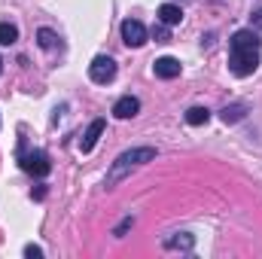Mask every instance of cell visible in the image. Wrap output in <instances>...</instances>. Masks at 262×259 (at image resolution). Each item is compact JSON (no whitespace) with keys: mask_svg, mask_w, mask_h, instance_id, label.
<instances>
[{"mask_svg":"<svg viewBox=\"0 0 262 259\" xmlns=\"http://www.w3.org/2000/svg\"><path fill=\"white\" fill-rule=\"evenodd\" d=\"M262 40L256 31H238L229 43V70L235 76H250L259 67Z\"/></svg>","mask_w":262,"mask_h":259,"instance_id":"obj_1","label":"cell"},{"mask_svg":"<svg viewBox=\"0 0 262 259\" xmlns=\"http://www.w3.org/2000/svg\"><path fill=\"white\" fill-rule=\"evenodd\" d=\"M156 159V149L152 146H134L128 153H122L113 165H110V174H107V189H113L125 174H128L131 168H137V165H146V162H152Z\"/></svg>","mask_w":262,"mask_h":259,"instance_id":"obj_2","label":"cell"},{"mask_svg":"<svg viewBox=\"0 0 262 259\" xmlns=\"http://www.w3.org/2000/svg\"><path fill=\"white\" fill-rule=\"evenodd\" d=\"M21 168L28 171V174H34V177H46L49 171H52V162H49V156L43 153V149H31V153H21Z\"/></svg>","mask_w":262,"mask_h":259,"instance_id":"obj_3","label":"cell"},{"mask_svg":"<svg viewBox=\"0 0 262 259\" xmlns=\"http://www.w3.org/2000/svg\"><path fill=\"white\" fill-rule=\"evenodd\" d=\"M89 76H92V82L107 85V82L116 76V61H113L110 55H98V58L89 64Z\"/></svg>","mask_w":262,"mask_h":259,"instance_id":"obj_4","label":"cell"},{"mask_svg":"<svg viewBox=\"0 0 262 259\" xmlns=\"http://www.w3.org/2000/svg\"><path fill=\"white\" fill-rule=\"evenodd\" d=\"M122 40H125L128 46H134V49L143 46V43H146V28H143L137 18H125V21H122Z\"/></svg>","mask_w":262,"mask_h":259,"instance_id":"obj_5","label":"cell"},{"mask_svg":"<svg viewBox=\"0 0 262 259\" xmlns=\"http://www.w3.org/2000/svg\"><path fill=\"white\" fill-rule=\"evenodd\" d=\"M101 134H104V119H92V125L85 128V134H82V140H79V149H82V153H92Z\"/></svg>","mask_w":262,"mask_h":259,"instance_id":"obj_6","label":"cell"},{"mask_svg":"<svg viewBox=\"0 0 262 259\" xmlns=\"http://www.w3.org/2000/svg\"><path fill=\"white\" fill-rule=\"evenodd\" d=\"M156 76H162V79H174V76H180V61L177 58H171V55H165V58H156Z\"/></svg>","mask_w":262,"mask_h":259,"instance_id":"obj_7","label":"cell"},{"mask_svg":"<svg viewBox=\"0 0 262 259\" xmlns=\"http://www.w3.org/2000/svg\"><path fill=\"white\" fill-rule=\"evenodd\" d=\"M137 110H140V101H137V98H131V95L119 98V101L113 104V113H116L119 119H131V116H137Z\"/></svg>","mask_w":262,"mask_h":259,"instance_id":"obj_8","label":"cell"},{"mask_svg":"<svg viewBox=\"0 0 262 259\" xmlns=\"http://www.w3.org/2000/svg\"><path fill=\"white\" fill-rule=\"evenodd\" d=\"M159 18H162V25H180L183 21V9L177 6V3H162L159 6Z\"/></svg>","mask_w":262,"mask_h":259,"instance_id":"obj_9","label":"cell"},{"mask_svg":"<svg viewBox=\"0 0 262 259\" xmlns=\"http://www.w3.org/2000/svg\"><path fill=\"white\" fill-rule=\"evenodd\" d=\"M165 247L168 250H192L195 247V238L186 235V232L183 235H171V238H165Z\"/></svg>","mask_w":262,"mask_h":259,"instance_id":"obj_10","label":"cell"},{"mask_svg":"<svg viewBox=\"0 0 262 259\" xmlns=\"http://www.w3.org/2000/svg\"><path fill=\"white\" fill-rule=\"evenodd\" d=\"M37 43H40L43 49H49V52H52V49L58 46V34H55V31H49V28H40V31H37Z\"/></svg>","mask_w":262,"mask_h":259,"instance_id":"obj_11","label":"cell"},{"mask_svg":"<svg viewBox=\"0 0 262 259\" xmlns=\"http://www.w3.org/2000/svg\"><path fill=\"white\" fill-rule=\"evenodd\" d=\"M207 119H210V110L207 107H189L186 110V122L189 125H204Z\"/></svg>","mask_w":262,"mask_h":259,"instance_id":"obj_12","label":"cell"},{"mask_svg":"<svg viewBox=\"0 0 262 259\" xmlns=\"http://www.w3.org/2000/svg\"><path fill=\"white\" fill-rule=\"evenodd\" d=\"M18 40V28L9 21H0V46H12Z\"/></svg>","mask_w":262,"mask_h":259,"instance_id":"obj_13","label":"cell"},{"mask_svg":"<svg viewBox=\"0 0 262 259\" xmlns=\"http://www.w3.org/2000/svg\"><path fill=\"white\" fill-rule=\"evenodd\" d=\"M244 113H247V107L244 104H232V107H226L223 110V122L229 125V122H241L244 119Z\"/></svg>","mask_w":262,"mask_h":259,"instance_id":"obj_14","label":"cell"},{"mask_svg":"<svg viewBox=\"0 0 262 259\" xmlns=\"http://www.w3.org/2000/svg\"><path fill=\"white\" fill-rule=\"evenodd\" d=\"M152 37H156V43H168V40H171L168 25H156V28H152Z\"/></svg>","mask_w":262,"mask_h":259,"instance_id":"obj_15","label":"cell"},{"mask_svg":"<svg viewBox=\"0 0 262 259\" xmlns=\"http://www.w3.org/2000/svg\"><path fill=\"white\" fill-rule=\"evenodd\" d=\"M131 223H134V220H131V217H125V220H122V223L116 226V232H113V235H116V238H122V235H125V229H128Z\"/></svg>","mask_w":262,"mask_h":259,"instance_id":"obj_16","label":"cell"},{"mask_svg":"<svg viewBox=\"0 0 262 259\" xmlns=\"http://www.w3.org/2000/svg\"><path fill=\"white\" fill-rule=\"evenodd\" d=\"M25 256H31V259H40V256H43V250H40L37 244H28V247H25Z\"/></svg>","mask_w":262,"mask_h":259,"instance_id":"obj_17","label":"cell"},{"mask_svg":"<svg viewBox=\"0 0 262 259\" xmlns=\"http://www.w3.org/2000/svg\"><path fill=\"white\" fill-rule=\"evenodd\" d=\"M250 25H253V28H262V9H256V12L250 15Z\"/></svg>","mask_w":262,"mask_h":259,"instance_id":"obj_18","label":"cell"},{"mask_svg":"<svg viewBox=\"0 0 262 259\" xmlns=\"http://www.w3.org/2000/svg\"><path fill=\"white\" fill-rule=\"evenodd\" d=\"M0 70H3V58H0Z\"/></svg>","mask_w":262,"mask_h":259,"instance_id":"obj_19","label":"cell"}]
</instances>
